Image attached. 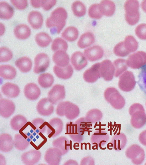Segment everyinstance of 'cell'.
<instances>
[{
	"instance_id": "13",
	"label": "cell",
	"mask_w": 146,
	"mask_h": 165,
	"mask_svg": "<svg viewBox=\"0 0 146 165\" xmlns=\"http://www.w3.org/2000/svg\"><path fill=\"white\" fill-rule=\"evenodd\" d=\"M100 63L94 64L84 72L83 77L84 80L88 83H94L100 77Z\"/></svg>"
},
{
	"instance_id": "40",
	"label": "cell",
	"mask_w": 146,
	"mask_h": 165,
	"mask_svg": "<svg viewBox=\"0 0 146 165\" xmlns=\"http://www.w3.org/2000/svg\"><path fill=\"white\" fill-rule=\"evenodd\" d=\"M38 130L31 122L28 121L19 130V133L27 139L34 133Z\"/></svg>"
},
{
	"instance_id": "34",
	"label": "cell",
	"mask_w": 146,
	"mask_h": 165,
	"mask_svg": "<svg viewBox=\"0 0 146 165\" xmlns=\"http://www.w3.org/2000/svg\"><path fill=\"white\" fill-rule=\"evenodd\" d=\"M27 122L26 118L21 115L14 116L11 120L10 125L11 127L16 131H19Z\"/></svg>"
},
{
	"instance_id": "24",
	"label": "cell",
	"mask_w": 146,
	"mask_h": 165,
	"mask_svg": "<svg viewBox=\"0 0 146 165\" xmlns=\"http://www.w3.org/2000/svg\"><path fill=\"white\" fill-rule=\"evenodd\" d=\"M30 144L35 149L39 150L47 141L46 138L39 131L34 133L29 138Z\"/></svg>"
},
{
	"instance_id": "12",
	"label": "cell",
	"mask_w": 146,
	"mask_h": 165,
	"mask_svg": "<svg viewBox=\"0 0 146 165\" xmlns=\"http://www.w3.org/2000/svg\"><path fill=\"white\" fill-rule=\"evenodd\" d=\"M41 154L38 150H32L23 154L21 160L26 165H33L38 162L40 159Z\"/></svg>"
},
{
	"instance_id": "15",
	"label": "cell",
	"mask_w": 146,
	"mask_h": 165,
	"mask_svg": "<svg viewBox=\"0 0 146 165\" xmlns=\"http://www.w3.org/2000/svg\"><path fill=\"white\" fill-rule=\"evenodd\" d=\"M15 110V105L12 101L8 99L1 98L0 100V114L5 118L10 117Z\"/></svg>"
},
{
	"instance_id": "38",
	"label": "cell",
	"mask_w": 146,
	"mask_h": 165,
	"mask_svg": "<svg viewBox=\"0 0 146 165\" xmlns=\"http://www.w3.org/2000/svg\"><path fill=\"white\" fill-rule=\"evenodd\" d=\"M35 39L37 44L41 47L47 46L52 41L50 36L47 33L43 32L36 34L35 36Z\"/></svg>"
},
{
	"instance_id": "17",
	"label": "cell",
	"mask_w": 146,
	"mask_h": 165,
	"mask_svg": "<svg viewBox=\"0 0 146 165\" xmlns=\"http://www.w3.org/2000/svg\"><path fill=\"white\" fill-rule=\"evenodd\" d=\"M71 63L74 69L79 71L85 67L87 64V60L83 54L80 51H76L71 55Z\"/></svg>"
},
{
	"instance_id": "32",
	"label": "cell",
	"mask_w": 146,
	"mask_h": 165,
	"mask_svg": "<svg viewBox=\"0 0 146 165\" xmlns=\"http://www.w3.org/2000/svg\"><path fill=\"white\" fill-rule=\"evenodd\" d=\"M127 142L125 135L122 133L116 135L112 137L111 142L112 143L114 149L119 150H122L125 146Z\"/></svg>"
},
{
	"instance_id": "21",
	"label": "cell",
	"mask_w": 146,
	"mask_h": 165,
	"mask_svg": "<svg viewBox=\"0 0 146 165\" xmlns=\"http://www.w3.org/2000/svg\"><path fill=\"white\" fill-rule=\"evenodd\" d=\"M52 59L58 66L63 67L69 64L70 59L68 55L62 50L56 51L53 54Z\"/></svg>"
},
{
	"instance_id": "33",
	"label": "cell",
	"mask_w": 146,
	"mask_h": 165,
	"mask_svg": "<svg viewBox=\"0 0 146 165\" xmlns=\"http://www.w3.org/2000/svg\"><path fill=\"white\" fill-rule=\"evenodd\" d=\"M14 10L13 7L5 1L0 2V18L8 19L13 16Z\"/></svg>"
},
{
	"instance_id": "22",
	"label": "cell",
	"mask_w": 146,
	"mask_h": 165,
	"mask_svg": "<svg viewBox=\"0 0 146 165\" xmlns=\"http://www.w3.org/2000/svg\"><path fill=\"white\" fill-rule=\"evenodd\" d=\"M28 21L31 26L35 29H38L42 26L43 18L42 14L38 11H32L28 14Z\"/></svg>"
},
{
	"instance_id": "43",
	"label": "cell",
	"mask_w": 146,
	"mask_h": 165,
	"mask_svg": "<svg viewBox=\"0 0 146 165\" xmlns=\"http://www.w3.org/2000/svg\"><path fill=\"white\" fill-rule=\"evenodd\" d=\"M138 77L137 83L141 90L146 95V64L142 66Z\"/></svg>"
},
{
	"instance_id": "31",
	"label": "cell",
	"mask_w": 146,
	"mask_h": 165,
	"mask_svg": "<svg viewBox=\"0 0 146 165\" xmlns=\"http://www.w3.org/2000/svg\"><path fill=\"white\" fill-rule=\"evenodd\" d=\"M16 71L15 68L9 65H2L0 66V75L5 79L12 80L15 76Z\"/></svg>"
},
{
	"instance_id": "35",
	"label": "cell",
	"mask_w": 146,
	"mask_h": 165,
	"mask_svg": "<svg viewBox=\"0 0 146 165\" xmlns=\"http://www.w3.org/2000/svg\"><path fill=\"white\" fill-rule=\"evenodd\" d=\"M79 32L78 30L74 26L66 28L61 33L62 36L66 40L73 42L78 38Z\"/></svg>"
},
{
	"instance_id": "36",
	"label": "cell",
	"mask_w": 146,
	"mask_h": 165,
	"mask_svg": "<svg viewBox=\"0 0 146 165\" xmlns=\"http://www.w3.org/2000/svg\"><path fill=\"white\" fill-rule=\"evenodd\" d=\"M54 81V78L52 75L49 73H44L40 75L38 79L39 85L43 88L50 87Z\"/></svg>"
},
{
	"instance_id": "1",
	"label": "cell",
	"mask_w": 146,
	"mask_h": 165,
	"mask_svg": "<svg viewBox=\"0 0 146 165\" xmlns=\"http://www.w3.org/2000/svg\"><path fill=\"white\" fill-rule=\"evenodd\" d=\"M67 13L66 10L61 7H58L52 11L50 16L46 19V24L50 28L52 34H58L65 26Z\"/></svg>"
},
{
	"instance_id": "37",
	"label": "cell",
	"mask_w": 146,
	"mask_h": 165,
	"mask_svg": "<svg viewBox=\"0 0 146 165\" xmlns=\"http://www.w3.org/2000/svg\"><path fill=\"white\" fill-rule=\"evenodd\" d=\"M14 144L15 147L17 150L20 151L25 150L30 144L27 140L20 133L15 135Z\"/></svg>"
},
{
	"instance_id": "26",
	"label": "cell",
	"mask_w": 146,
	"mask_h": 165,
	"mask_svg": "<svg viewBox=\"0 0 146 165\" xmlns=\"http://www.w3.org/2000/svg\"><path fill=\"white\" fill-rule=\"evenodd\" d=\"M2 93L6 96L9 98L17 97L20 93L19 87L16 85L11 82H7L1 87Z\"/></svg>"
},
{
	"instance_id": "39",
	"label": "cell",
	"mask_w": 146,
	"mask_h": 165,
	"mask_svg": "<svg viewBox=\"0 0 146 165\" xmlns=\"http://www.w3.org/2000/svg\"><path fill=\"white\" fill-rule=\"evenodd\" d=\"M102 113L99 109H96L89 111L85 116V120L86 122L94 123L100 120L102 117Z\"/></svg>"
},
{
	"instance_id": "55",
	"label": "cell",
	"mask_w": 146,
	"mask_h": 165,
	"mask_svg": "<svg viewBox=\"0 0 146 165\" xmlns=\"http://www.w3.org/2000/svg\"><path fill=\"white\" fill-rule=\"evenodd\" d=\"M141 7L142 10L146 13V0H143L142 2Z\"/></svg>"
},
{
	"instance_id": "11",
	"label": "cell",
	"mask_w": 146,
	"mask_h": 165,
	"mask_svg": "<svg viewBox=\"0 0 146 165\" xmlns=\"http://www.w3.org/2000/svg\"><path fill=\"white\" fill-rule=\"evenodd\" d=\"M114 71V66L110 60H105L100 63V76L105 80L110 81L112 80Z\"/></svg>"
},
{
	"instance_id": "30",
	"label": "cell",
	"mask_w": 146,
	"mask_h": 165,
	"mask_svg": "<svg viewBox=\"0 0 146 165\" xmlns=\"http://www.w3.org/2000/svg\"><path fill=\"white\" fill-rule=\"evenodd\" d=\"M15 64L21 72L26 73L31 69L32 63L30 58L23 56L17 59L15 62Z\"/></svg>"
},
{
	"instance_id": "18",
	"label": "cell",
	"mask_w": 146,
	"mask_h": 165,
	"mask_svg": "<svg viewBox=\"0 0 146 165\" xmlns=\"http://www.w3.org/2000/svg\"><path fill=\"white\" fill-rule=\"evenodd\" d=\"M24 93L25 96L31 100H35L37 99L40 94V91L35 84L30 83L25 86Z\"/></svg>"
},
{
	"instance_id": "45",
	"label": "cell",
	"mask_w": 146,
	"mask_h": 165,
	"mask_svg": "<svg viewBox=\"0 0 146 165\" xmlns=\"http://www.w3.org/2000/svg\"><path fill=\"white\" fill-rule=\"evenodd\" d=\"M13 54L9 48L4 46L0 48V62H6L10 60L12 58Z\"/></svg>"
},
{
	"instance_id": "4",
	"label": "cell",
	"mask_w": 146,
	"mask_h": 165,
	"mask_svg": "<svg viewBox=\"0 0 146 165\" xmlns=\"http://www.w3.org/2000/svg\"><path fill=\"white\" fill-rule=\"evenodd\" d=\"M143 107L139 104L132 105L129 109L131 116V123L134 127L139 129L143 127L146 123V114Z\"/></svg>"
},
{
	"instance_id": "54",
	"label": "cell",
	"mask_w": 146,
	"mask_h": 165,
	"mask_svg": "<svg viewBox=\"0 0 146 165\" xmlns=\"http://www.w3.org/2000/svg\"><path fill=\"white\" fill-rule=\"evenodd\" d=\"M31 5L35 7H38L41 6V0H30Z\"/></svg>"
},
{
	"instance_id": "19",
	"label": "cell",
	"mask_w": 146,
	"mask_h": 165,
	"mask_svg": "<svg viewBox=\"0 0 146 165\" xmlns=\"http://www.w3.org/2000/svg\"><path fill=\"white\" fill-rule=\"evenodd\" d=\"M99 10L103 15L112 16L114 13L115 7V3L110 0H103L99 4Z\"/></svg>"
},
{
	"instance_id": "41",
	"label": "cell",
	"mask_w": 146,
	"mask_h": 165,
	"mask_svg": "<svg viewBox=\"0 0 146 165\" xmlns=\"http://www.w3.org/2000/svg\"><path fill=\"white\" fill-rule=\"evenodd\" d=\"M123 42L125 48L129 52L135 51L138 48V42L132 36H126Z\"/></svg>"
},
{
	"instance_id": "7",
	"label": "cell",
	"mask_w": 146,
	"mask_h": 165,
	"mask_svg": "<svg viewBox=\"0 0 146 165\" xmlns=\"http://www.w3.org/2000/svg\"><path fill=\"white\" fill-rule=\"evenodd\" d=\"M47 134L50 138H54L60 134L63 128V123L60 118L55 117L51 119L46 124Z\"/></svg>"
},
{
	"instance_id": "53",
	"label": "cell",
	"mask_w": 146,
	"mask_h": 165,
	"mask_svg": "<svg viewBox=\"0 0 146 165\" xmlns=\"http://www.w3.org/2000/svg\"><path fill=\"white\" fill-rule=\"evenodd\" d=\"M139 139L142 144L146 146V130L143 131L140 134Z\"/></svg>"
},
{
	"instance_id": "48",
	"label": "cell",
	"mask_w": 146,
	"mask_h": 165,
	"mask_svg": "<svg viewBox=\"0 0 146 165\" xmlns=\"http://www.w3.org/2000/svg\"><path fill=\"white\" fill-rule=\"evenodd\" d=\"M99 4H94L92 5L89 7L88 10V15L91 18L99 19L102 15L99 10Z\"/></svg>"
},
{
	"instance_id": "50",
	"label": "cell",
	"mask_w": 146,
	"mask_h": 165,
	"mask_svg": "<svg viewBox=\"0 0 146 165\" xmlns=\"http://www.w3.org/2000/svg\"><path fill=\"white\" fill-rule=\"evenodd\" d=\"M125 61L122 59H116L113 62V64L116 69L115 74L116 77L118 76L123 70L125 67Z\"/></svg>"
},
{
	"instance_id": "23",
	"label": "cell",
	"mask_w": 146,
	"mask_h": 165,
	"mask_svg": "<svg viewBox=\"0 0 146 165\" xmlns=\"http://www.w3.org/2000/svg\"><path fill=\"white\" fill-rule=\"evenodd\" d=\"M53 72L58 78L63 79H67L70 78L73 73V69L70 64L63 67L55 65Z\"/></svg>"
},
{
	"instance_id": "14",
	"label": "cell",
	"mask_w": 146,
	"mask_h": 165,
	"mask_svg": "<svg viewBox=\"0 0 146 165\" xmlns=\"http://www.w3.org/2000/svg\"><path fill=\"white\" fill-rule=\"evenodd\" d=\"M36 109L39 114L44 116L50 115L54 110L53 104L47 98H42L39 101L37 104Z\"/></svg>"
},
{
	"instance_id": "52",
	"label": "cell",
	"mask_w": 146,
	"mask_h": 165,
	"mask_svg": "<svg viewBox=\"0 0 146 165\" xmlns=\"http://www.w3.org/2000/svg\"><path fill=\"white\" fill-rule=\"evenodd\" d=\"M13 4L17 9H23L25 8L27 5V0H10Z\"/></svg>"
},
{
	"instance_id": "25",
	"label": "cell",
	"mask_w": 146,
	"mask_h": 165,
	"mask_svg": "<svg viewBox=\"0 0 146 165\" xmlns=\"http://www.w3.org/2000/svg\"><path fill=\"white\" fill-rule=\"evenodd\" d=\"M128 64L131 66H141L146 63V53L138 51L131 55L128 60Z\"/></svg>"
},
{
	"instance_id": "16",
	"label": "cell",
	"mask_w": 146,
	"mask_h": 165,
	"mask_svg": "<svg viewBox=\"0 0 146 165\" xmlns=\"http://www.w3.org/2000/svg\"><path fill=\"white\" fill-rule=\"evenodd\" d=\"M104 52L102 48L97 45L94 46L84 51V54L90 61L93 62L100 59L103 56Z\"/></svg>"
},
{
	"instance_id": "28",
	"label": "cell",
	"mask_w": 146,
	"mask_h": 165,
	"mask_svg": "<svg viewBox=\"0 0 146 165\" xmlns=\"http://www.w3.org/2000/svg\"><path fill=\"white\" fill-rule=\"evenodd\" d=\"M13 32L15 36L21 39L28 38L31 34V29L29 26L25 24H20L16 26Z\"/></svg>"
},
{
	"instance_id": "10",
	"label": "cell",
	"mask_w": 146,
	"mask_h": 165,
	"mask_svg": "<svg viewBox=\"0 0 146 165\" xmlns=\"http://www.w3.org/2000/svg\"><path fill=\"white\" fill-rule=\"evenodd\" d=\"M62 155L61 151L57 148H50L46 151L44 156V160L48 165H58Z\"/></svg>"
},
{
	"instance_id": "8",
	"label": "cell",
	"mask_w": 146,
	"mask_h": 165,
	"mask_svg": "<svg viewBox=\"0 0 146 165\" xmlns=\"http://www.w3.org/2000/svg\"><path fill=\"white\" fill-rule=\"evenodd\" d=\"M50 59L48 56L44 53L37 54L34 58V72L39 74L44 72L50 64Z\"/></svg>"
},
{
	"instance_id": "20",
	"label": "cell",
	"mask_w": 146,
	"mask_h": 165,
	"mask_svg": "<svg viewBox=\"0 0 146 165\" xmlns=\"http://www.w3.org/2000/svg\"><path fill=\"white\" fill-rule=\"evenodd\" d=\"M14 145V141L11 136L7 133L0 135V150L3 152H7L11 151Z\"/></svg>"
},
{
	"instance_id": "27",
	"label": "cell",
	"mask_w": 146,
	"mask_h": 165,
	"mask_svg": "<svg viewBox=\"0 0 146 165\" xmlns=\"http://www.w3.org/2000/svg\"><path fill=\"white\" fill-rule=\"evenodd\" d=\"M68 140L65 137L62 136L54 140L52 142L53 146L60 150L62 154H66L71 146Z\"/></svg>"
},
{
	"instance_id": "44",
	"label": "cell",
	"mask_w": 146,
	"mask_h": 165,
	"mask_svg": "<svg viewBox=\"0 0 146 165\" xmlns=\"http://www.w3.org/2000/svg\"><path fill=\"white\" fill-rule=\"evenodd\" d=\"M68 44L65 41L60 38H55L52 41L51 48L53 51L62 50L66 51L68 48Z\"/></svg>"
},
{
	"instance_id": "51",
	"label": "cell",
	"mask_w": 146,
	"mask_h": 165,
	"mask_svg": "<svg viewBox=\"0 0 146 165\" xmlns=\"http://www.w3.org/2000/svg\"><path fill=\"white\" fill-rule=\"evenodd\" d=\"M56 1L55 0H41V6L45 10H48L55 4Z\"/></svg>"
},
{
	"instance_id": "5",
	"label": "cell",
	"mask_w": 146,
	"mask_h": 165,
	"mask_svg": "<svg viewBox=\"0 0 146 165\" xmlns=\"http://www.w3.org/2000/svg\"><path fill=\"white\" fill-rule=\"evenodd\" d=\"M104 96L106 100L115 109H121L124 105L125 102L123 99L113 87L107 88L104 92Z\"/></svg>"
},
{
	"instance_id": "42",
	"label": "cell",
	"mask_w": 146,
	"mask_h": 165,
	"mask_svg": "<svg viewBox=\"0 0 146 165\" xmlns=\"http://www.w3.org/2000/svg\"><path fill=\"white\" fill-rule=\"evenodd\" d=\"M72 9L74 14L78 17L84 16L86 13L85 5L80 1H76L74 2L72 5Z\"/></svg>"
},
{
	"instance_id": "49",
	"label": "cell",
	"mask_w": 146,
	"mask_h": 165,
	"mask_svg": "<svg viewBox=\"0 0 146 165\" xmlns=\"http://www.w3.org/2000/svg\"><path fill=\"white\" fill-rule=\"evenodd\" d=\"M135 33L137 37L141 40H146V24L141 23L137 26Z\"/></svg>"
},
{
	"instance_id": "3",
	"label": "cell",
	"mask_w": 146,
	"mask_h": 165,
	"mask_svg": "<svg viewBox=\"0 0 146 165\" xmlns=\"http://www.w3.org/2000/svg\"><path fill=\"white\" fill-rule=\"evenodd\" d=\"M56 112L59 116H65L69 120H72L78 116L80 110L76 105L69 101H65L59 103L56 107Z\"/></svg>"
},
{
	"instance_id": "9",
	"label": "cell",
	"mask_w": 146,
	"mask_h": 165,
	"mask_svg": "<svg viewBox=\"0 0 146 165\" xmlns=\"http://www.w3.org/2000/svg\"><path fill=\"white\" fill-rule=\"evenodd\" d=\"M65 91L64 87L60 85H54L48 94L50 101L54 105L65 98Z\"/></svg>"
},
{
	"instance_id": "47",
	"label": "cell",
	"mask_w": 146,
	"mask_h": 165,
	"mask_svg": "<svg viewBox=\"0 0 146 165\" xmlns=\"http://www.w3.org/2000/svg\"><path fill=\"white\" fill-rule=\"evenodd\" d=\"M31 123L42 133L45 132L47 129L46 124L48 122L45 121L42 118H36L32 121Z\"/></svg>"
},
{
	"instance_id": "6",
	"label": "cell",
	"mask_w": 146,
	"mask_h": 165,
	"mask_svg": "<svg viewBox=\"0 0 146 165\" xmlns=\"http://www.w3.org/2000/svg\"><path fill=\"white\" fill-rule=\"evenodd\" d=\"M125 155L133 163L136 165L141 164L145 157L144 150L137 144H133L128 148L125 151Z\"/></svg>"
},
{
	"instance_id": "2",
	"label": "cell",
	"mask_w": 146,
	"mask_h": 165,
	"mask_svg": "<svg viewBox=\"0 0 146 165\" xmlns=\"http://www.w3.org/2000/svg\"><path fill=\"white\" fill-rule=\"evenodd\" d=\"M139 8V3L137 0H127L125 2V18L129 25H134L139 21L140 17Z\"/></svg>"
},
{
	"instance_id": "46",
	"label": "cell",
	"mask_w": 146,
	"mask_h": 165,
	"mask_svg": "<svg viewBox=\"0 0 146 165\" xmlns=\"http://www.w3.org/2000/svg\"><path fill=\"white\" fill-rule=\"evenodd\" d=\"M113 51L115 55L119 56H126L129 53L125 48L123 41L121 42L116 45L113 48Z\"/></svg>"
},
{
	"instance_id": "29",
	"label": "cell",
	"mask_w": 146,
	"mask_h": 165,
	"mask_svg": "<svg viewBox=\"0 0 146 165\" xmlns=\"http://www.w3.org/2000/svg\"><path fill=\"white\" fill-rule=\"evenodd\" d=\"M95 38L94 34L90 32H87L82 34L77 42L78 46L84 48L91 45L95 42Z\"/></svg>"
}]
</instances>
